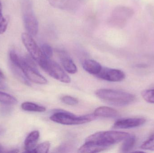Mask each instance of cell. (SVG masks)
Segmentation results:
<instances>
[{"label": "cell", "mask_w": 154, "mask_h": 153, "mask_svg": "<svg viewBox=\"0 0 154 153\" xmlns=\"http://www.w3.org/2000/svg\"><path fill=\"white\" fill-rule=\"evenodd\" d=\"M9 57L11 63L20 68L29 81L40 84H45L48 83L47 79L36 70L31 57H22L14 50H11L9 53Z\"/></svg>", "instance_id": "obj_1"}, {"label": "cell", "mask_w": 154, "mask_h": 153, "mask_svg": "<svg viewBox=\"0 0 154 153\" xmlns=\"http://www.w3.org/2000/svg\"><path fill=\"white\" fill-rule=\"evenodd\" d=\"M95 93L103 101L118 107L127 106L134 102L136 99L134 94L111 89H100Z\"/></svg>", "instance_id": "obj_2"}, {"label": "cell", "mask_w": 154, "mask_h": 153, "mask_svg": "<svg viewBox=\"0 0 154 153\" xmlns=\"http://www.w3.org/2000/svg\"><path fill=\"white\" fill-rule=\"evenodd\" d=\"M130 135L128 133L119 131H103L95 133L87 137L85 142H92L110 147L124 141Z\"/></svg>", "instance_id": "obj_3"}, {"label": "cell", "mask_w": 154, "mask_h": 153, "mask_svg": "<svg viewBox=\"0 0 154 153\" xmlns=\"http://www.w3.org/2000/svg\"><path fill=\"white\" fill-rule=\"evenodd\" d=\"M96 116L94 114L82 116H76L66 111H58L51 116V121L61 125H82L94 120Z\"/></svg>", "instance_id": "obj_4"}, {"label": "cell", "mask_w": 154, "mask_h": 153, "mask_svg": "<svg viewBox=\"0 0 154 153\" xmlns=\"http://www.w3.org/2000/svg\"><path fill=\"white\" fill-rule=\"evenodd\" d=\"M39 66L54 79L65 83H69L71 82L70 77L59 65L51 59L47 58Z\"/></svg>", "instance_id": "obj_5"}, {"label": "cell", "mask_w": 154, "mask_h": 153, "mask_svg": "<svg viewBox=\"0 0 154 153\" xmlns=\"http://www.w3.org/2000/svg\"><path fill=\"white\" fill-rule=\"evenodd\" d=\"M22 40L31 56L39 65L48 58L44 55L40 47L37 45L32 36L28 33H23Z\"/></svg>", "instance_id": "obj_6"}, {"label": "cell", "mask_w": 154, "mask_h": 153, "mask_svg": "<svg viewBox=\"0 0 154 153\" xmlns=\"http://www.w3.org/2000/svg\"><path fill=\"white\" fill-rule=\"evenodd\" d=\"M23 9V21L25 29L28 34L32 37L36 36L38 31V22L30 4L27 2Z\"/></svg>", "instance_id": "obj_7"}, {"label": "cell", "mask_w": 154, "mask_h": 153, "mask_svg": "<svg viewBox=\"0 0 154 153\" xmlns=\"http://www.w3.org/2000/svg\"><path fill=\"white\" fill-rule=\"evenodd\" d=\"M96 76L102 80L114 82L122 81L125 78V74L121 70L106 67H102Z\"/></svg>", "instance_id": "obj_8"}, {"label": "cell", "mask_w": 154, "mask_h": 153, "mask_svg": "<svg viewBox=\"0 0 154 153\" xmlns=\"http://www.w3.org/2000/svg\"><path fill=\"white\" fill-rule=\"evenodd\" d=\"M146 119L143 118H130L119 119L115 122L113 128L116 129H129L144 125Z\"/></svg>", "instance_id": "obj_9"}, {"label": "cell", "mask_w": 154, "mask_h": 153, "mask_svg": "<svg viewBox=\"0 0 154 153\" xmlns=\"http://www.w3.org/2000/svg\"><path fill=\"white\" fill-rule=\"evenodd\" d=\"M49 2L55 8L67 10H75L79 4V0H49Z\"/></svg>", "instance_id": "obj_10"}, {"label": "cell", "mask_w": 154, "mask_h": 153, "mask_svg": "<svg viewBox=\"0 0 154 153\" xmlns=\"http://www.w3.org/2000/svg\"><path fill=\"white\" fill-rule=\"evenodd\" d=\"M134 14V11L132 8L123 5H119L114 9L111 16L119 19L127 21V20L132 18Z\"/></svg>", "instance_id": "obj_11"}, {"label": "cell", "mask_w": 154, "mask_h": 153, "mask_svg": "<svg viewBox=\"0 0 154 153\" xmlns=\"http://www.w3.org/2000/svg\"><path fill=\"white\" fill-rule=\"evenodd\" d=\"M109 147L92 142H85L78 150V152L92 153L100 152L108 149Z\"/></svg>", "instance_id": "obj_12"}, {"label": "cell", "mask_w": 154, "mask_h": 153, "mask_svg": "<svg viewBox=\"0 0 154 153\" xmlns=\"http://www.w3.org/2000/svg\"><path fill=\"white\" fill-rule=\"evenodd\" d=\"M59 55L61 63L65 70L69 73L71 74L76 73L78 71L76 66L66 52L60 51Z\"/></svg>", "instance_id": "obj_13"}, {"label": "cell", "mask_w": 154, "mask_h": 153, "mask_svg": "<svg viewBox=\"0 0 154 153\" xmlns=\"http://www.w3.org/2000/svg\"><path fill=\"white\" fill-rule=\"evenodd\" d=\"M39 137V132L37 130L32 131L29 134L24 141V149L27 152H33Z\"/></svg>", "instance_id": "obj_14"}, {"label": "cell", "mask_w": 154, "mask_h": 153, "mask_svg": "<svg viewBox=\"0 0 154 153\" xmlns=\"http://www.w3.org/2000/svg\"><path fill=\"white\" fill-rule=\"evenodd\" d=\"M93 114L96 117L115 118L118 116L119 112L115 109L110 107H100L97 108Z\"/></svg>", "instance_id": "obj_15"}, {"label": "cell", "mask_w": 154, "mask_h": 153, "mask_svg": "<svg viewBox=\"0 0 154 153\" xmlns=\"http://www.w3.org/2000/svg\"><path fill=\"white\" fill-rule=\"evenodd\" d=\"M83 67L86 72L95 75H97L102 68L99 63L92 59L85 60L83 63Z\"/></svg>", "instance_id": "obj_16"}, {"label": "cell", "mask_w": 154, "mask_h": 153, "mask_svg": "<svg viewBox=\"0 0 154 153\" xmlns=\"http://www.w3.org/2000/svg\"><path fill=\"white\" fill-rule=\"evenodd\" d=\"M21 107L23 110L31 112H43L46 110L45 107L31 102H23Z\"/></svg>", "instance_id": "obj_17"}, {"label": "cell", "mask_w": 154, "mask_h": 153, "mask_svg": "<svg viewBox=\"0 0 154 153\" xmlns=\"http://www.w3.org/2000/svg\"><path fill=\"white\" fill-rule=\"evenodd\" d=\"M124 141L120 148V151L123 153L128 152L134 148L135 145L136 141L135 136L130 135Z\"/></svg>", "instance_id": "obj_18"}, {"label": "cell", "mask_w": 154, "mask_h": 153, "mask_svg": "<svg viewBox=\"0 0 154 153\" xmlns=\"http://www.w3.org/2000/svg\"><path fill=\"white\" fill-rule=\"evenodd\" d=\"M18 102L17 99L8 93L0 92V102L7 105H14Z\"/></svg>", "instance_id": "obj_19"}, {"label": "cell", "mask_w": 154, "mask_h": 153, "mask_svg": "<svg viewBox=\"0 0 154 153\" xmlns=\"http://www.w3.org/2000/svg\"><path fill=\"white\" fill-rule=\"evenodd\" d=\"M108 22L110 26H112L114 28H123L126 25L127 21L111 16Z\"/></svg>", "instance_id": "obj_20"}, {"label": "cell", "mask_w": 154, "mask_h": 153, "mask_svg": "<svg viewBox=\"0 0 154 153\" xmlns=\"http://www.w3.org/2000/svg\"><path fill=\"white\" fill-rule=\"evenodd\" d=\"M141 95L146 101L154 104V89L144 90L141 93Z\"/></svg>", "instance_id": "obj_21"}, {"label": "cell", "mask_w": 154, "mask_h": 153, "mask_svg": "<svg viewBox=\"0 0 154 153\" xmlns=\"http://www.w3.org/2000/svg\"><path fill=\"white\" fill-rule=\"evenodd\" d=\"M8 22L4 18L2 13V6L0 1V34H2L6 31Z\"/></svg>", "instance_id": "obj_22"}, {"label": "cell", "mask_w": 154, "mask_h": 153, "mask_svg": "<svg viewBox=\"0 0 154 153\" xmlns=\"http://www.w3.org/2000/svg\"><path fill=\"white\" fill-rule=\"evenodd\" d=\"M143 150L154 151V134L145 141L140 146Z\"/></svg>", "instance_id": "obj_23"}, {"label": "cell", "mask_w": 154, "mask_h": 153, "mask_svg": "<svg viewBox=\"0 0 154 153\" xmlns=\"http://www.w3.org/2000/svg\"><path fill=\"white\" fill-rule=\"evenodd\" d=\"M51 144L49 142H45L36 146L33 151L34 153H47L50 148Z\"/></svg>", "instance_id": "obj_24"}, {"label": "cell", "mask_w": 154, "mask_h": 153, "mask_svg": "<svg viewBox=\"0 0 154 153\" xmlns=\"http://www.w3.org/2000/svg\"><path fill=\"white\" fill-rule=\"evenodd\" d=\"M40 48L44 55L47 58L51 59L53 56V49L52 47L49 44L45 43L42 45Z\"/></svg>", "instance_id": "obj_25"}, {"label": "cell", "mask_w": 154, "mask_h": 153, "mask_svg": "<svg viewBox=\"0 0 154 153\" xmlns=\"http://www.w3.org/2000/svg\"><path fill=\"white\" fill-rule=\"evenodd\" d=\"M61 100L63 103L71 106H75L79 103V101L77 99L71 96H64L61 98Z\"/></svg>", "instance_id": "obj_26"}, {"label": "cell", "mask_w": 154, "mask_h": 153, "mask_svg": "<svg viewBox=\"0 0 154 153\" xmlns=\"http://www.w3.org/2000/svg\"><path fill=\"white\" fill-rule=\"evenodd\" d=\"M6 88L5 84L2 81V80H0V90H4Z\"/></svg>", "instance_id": "obj_27"}, {"label": "cell", "mask_w": 154, "mask_h": 153, "mask_svg": "<svg viewBox=\"0 0 154 153\" xmlns=\"http://www.w3.org/2000/svg\"><path fill=\"white\" fill-rule=\"evenodd\" d=\"M4 78V75L3 73L2 72L0 69V80H2Z\"/></svg>", "instance_id": "obj_28"}, {"label": "cell", "mask_w": 154, "mask_h": 153, "mask_svg": "<svg viewBox=\"0 0 154 153\" xmlns=\"http://www.w3.org/2000/svg\"><path fill=\"white\" fill-rule=\"evenodd\" d=\"M5 132V129L2 127L1 126H0V136L2 135L3 134L4 132Z\"/></svg>", "instance_id": "obj_29"}, {"label": "cell", "mask_w": 154, "mask_h": 153, "mask_svg": "<svg viewBox=\"0 0 154 153\" xmlns=\"http://www.w3.org/2000/svg\"><path fill=\"white\" fill-rule=\"evenodd\" d=\"M2 152V146L0 145V153Z\"/></svg>", "instance_id": "obj_30"}]
</instances>
